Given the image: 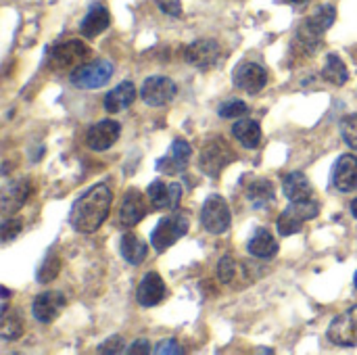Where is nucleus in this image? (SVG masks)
<instances>
[{
  "label": "nucleus",
  "mask_w": 357,
  "mask_h": 355,
  "mask_svg": "<svg viewBox=\"0 0 357 355\" xmlns=\"http://www.w3.org/2000/svg\"><path fill=\"white\" fill-rule=\"evenodd\" d=\"M146 216V203H144V197L132 188L126 192L123 201H121V207H119V216H117V224L121 228H134L136 224H140Z\"/></svg>",
  "instance_id": "2eb2a0df"
},
{
  "label": "nucleus",
  "mask_w": 357,
  "mask_h": 355,
  "mask_svg": "<svg viewBox=\"0 0 357 355\" xmlns=\"http://www.w3.org/2000/svg\"><path fill=\"white\" fill-rule=\"evenodd\" d=\"M274 197H276L274 195V184L270 180H266V178H255L247 186V199L257 209H264V207L272 205Z\"/></svg>",
  "instance_id": "b1692460"
},
{
  "label": "nucleus",
  "mask_w": 357,
  "mask_h": 355,
  "mask_svg": "<svg viewBox=\"0 0 357 355\" xmlns=\"http://www.w3.org/2000/svg\"><path fill=\"white\" fill-rule=\"evenodd\" d=\"M111 23V17H109V10L100 4H94L88 15L84 17L82 25H79V31L84 38H96L98 33H102Z\"/></svg>",
  "instance_id": "4be33fe9"
},
{
  "label": "nucleus",
  "mask_w": 357,
  "mask_h": 355,
  "mask_svg": "<svg viewBox=\"0 0 357 355\" xmlns=\"http://www.w3.org/2000/svg\"><path fill=\"white\" fill-rule=\"evenodd\" d=\"M2 314V322H0V337L4 341H17L23 335V318L19 316L17 310L8 312H0Z\"/></svg>",
  "instance_id": "bb28decb"
},
{
  "label": "nucleus",
  "mask_w": 357,
  "mask_h": 355,
  "mask_svg": "<svg viewBox=\"0 0 357 355\" xmlns=\"http://www.w3.org/2000/svg\"><path fill=\"white\" fill-rule=\"evenodd\" d=\"M65 303H67V299L63 293H56V291L40 293L31 303V314L40 324H50L61 316Z\"/></svg>",
  "instance_id": "9b49d317"
},
{
  "label": "nucleus",
  "mask_w": 357,
  "mask_h": 355,
  "mask_svg": "<svg viewBox=\"0 0 357 355\" xmlns=\"http://www.w3.org/2000/svg\"><path fill=\"white\" fill-rule=\"evenodd\" d=\"M59 272H61V259L52 253L38 268V282L40 285H48V282H52L59 276Z\"/></svg>",
  "instance_id": "c756f323"
},
{
  "label": "nucleus",
  "mask_w": 357,
  "mask_h": 355,
  "mask_svg": "<svg viewBox=\"0 0 357 355\" xmlns=\"http://www.w3.org/2000/svg\"><path fill=\"white\" fill-rule=\"evenodd\" d=\"M282 190L284 197L291 203H299V201H310L314 199V188L312 182L305 178V174L301 172H291L282 178Z\"/></svg>",
  "instance_id": "6ab92c4d"
},
{
  "label": "nucleus",
  "mask_w": 357,
  "mask_h": 355,
  "mask_svg": "<svg viewBox=\"0 0 357 355\" xmlns=\"http://www.w3.org/2000/svg\"><path fill=\"white\" fill-rule=\"evenodd\" d=\"M155 2L169 17H180L182 15V2L180 0H155Z\"/></svg>",
  "instance_id": "c9c22d12"
},
{
  "label": "nucleus",
  "mask_w": 357,
  "mask_h": 355,
  "mask_svg": "<svg viewBox=\"0 0 357 355\" xmlns=\"http://www.w3.org/2000/svg\"><path fill=\"white\" fill-rule=\"evenodd\" d=\"M119 253H121V257H123L128 264L140 266V264L146 259L149 247H146V243H144L140 236H136V234H132V232H126V234L121 236V241H119Z\"/></svg>",
  "instance_id": "5701e85b"
},
{
  "label": "nucleus",
  "mask_w": 357,
  "mask_h": 355,
  "mask_svg": "<svg viewBox=\"0 0 357 355\" xmlns=\"http://www.w3.org/2000/svg\"><path fill=\"white\" fill-rule=\"evenodd\" d=\"M218 276H220V280L226 282V285L234 280V276H236V262H234L230 255H226V257L220 262V266H218Z\"/></svg>",
  "instance_id": "72a5a7b5"
},
{
  "label": "nucleus",
  "mask_w": 357,
  "mask_h": 355,
  "mask_svg": "<svg viewBox=\"0 0 357 355\" xmlns=\"http://www.w3.org/2000/svg\"><path fill=\"white\" fill-rule=\"evenodd\" d=\"M29 192H31V184L27 178H19V180H13L10 184H6V188L2 190V213L10 216L17 209H21L23 203L27 201Z\"/></svg>",
  "instance_id": "a211bd4d"
},
{
  "label": "nucleus",
  "mask_w": 357,
  "mask_h": 355,
  "mask_svg": "<svg viewBox=\"0 0 357 355\" xmlns=\"http://www.w3.org/2000/svg\"><path fill=\"white\" fill-rule=\"evenodd\" d=\"M126 352L130 355H146L151 354V343H149L146 339H138V341H134Z\"/></svg>",
  "instance_id": "4c0bfd02"
},
{
  "label": "nucleus",
  "mask_w": 357,
  "mask_h": 355,
  "mask_svg": "<svg viewBox=\"0 0 357 355\" xmlns=\"http://www.w3.org/2000/svg\"><path fill=\"white\" fill-rule=\"evenodd\" d=\"M354 285H356V289H357V272H356V276H354Z\"/></svg>",
  "instance_id": "37998d69"
},
{
  "label": "nucleus",
  "mask_w": 357,
  "mask_h": 355,
  "mask_svg": "<svg viewBox=\"0 0 357 355\" xmlns=\"http://www.w3.org/2000/svg\"><path fill=\"white\" fill-rule=\"evenodd\" d=\"M167 295V287L163 282V278L157 274V272H149L142 282L138 285V291H136V299L142 308H155L159 305Z\"/></svg>",
  "instance_id": "dca6fc26"
},
{
  "label": "nucleus",
  "mask_w": 357,
  "mask_h": 355,
  "mask_svg": "<svg viewBox=\"0 0 357 355\" xmlns=\"http://www.w3.org/2000/svg\"><path fill=\"white\" fill-rule=\"evenodd\" d=\"M232 82L236 88H241L249 94H257L268 84V71H266V67H261L257 63H243L236 67Z\"/></svg>",
  "instance_id": "f8f14e48"
},
{
  "label": "nucleus",
  "mask_w": 357,
  "mask_h": 355,
  "mask_svg": "<svg viewBox=\"0 0 357 355\" xmlns=\"http://www.w3.org/2000/svg\"><path fill=\"white\" fill-rule=\"evenodd\" d=\"M0 293H2V301H8V297H10L8 289H6V287H2V289H0Z\"/></svg>",
  "instance_id": "ea45409f"
},
{
  "label": "nucleus",
  "mask_w": 357,
  "mask_h": 355,
  "mask_svg": "<svg viewBox=\"0 0 357 355\" xmlns=\"http://www.w3.org/2000/svg\"><path fill=\"white\" fill-rule=\"evenodd\" d=\"M190 155H192L190 144H188L186 140L178 138V140H174V144H172L169 153L157 161V169H159L161 174H167V176L182 174V172L188 167Z\"/></svg>",
  "instance_id": "4468645a"
},
{
  "label": "nucleus",
  "mask_w": 357,
  "mask_h": 355,
  "mask_svg": "<svg viewBox=\"0 0 357 355\" xmlns=\"http://www.w3.org/2000/svg\"><path fill=\"white\" fill-rule=\"evenodd\" d=\"M134 100H136V86H134V82H128V80H126V82L117 84V86L105 96V109H107L109 113H119V111L132 107Z\"/></svg>",
  "instance_id": "aec40b11"
},
{
  "label": "nucleus",
  "mask_w": 357,
  "mask_h": 355,
  "mask_svg": "<svg viewBox=\"0 0 357 355\" xmlns=\"http://www.w3.org/2000/svg\"><path fill=\"white\" fill-rule=\"evenodd\" d=\"M182 199V186L180 184H169V209H178Z\"/></svg>",
  "instance_id": "58836bf2"
},
{
  "label": "nucleus",
  "mask_w": 357,
  "mask_h": 355,
  "mask_svg": "<svg viewBox=\"0 0 357 355\" xmlns=\"http://www.w3.org/2000/svg\"><path fill=\"white\" fill-rule=\"evenodd\" d=\"M119 136H121V126L113 119H102L88 130L86 144H88V149L100 153V151L111 149L119 140Z\"/></svg>",
  "instance_id": "ddd939ff"
},
{
  "label": "nucleus",
  "mask_w": 357,
  "mask_h": 355,
  "mask_svg": "<svg viewBox=\"0 0 357 355\" xmlns=\"http://www.w3.org/2000/svg\"><path fill=\"white\" fill-rule=\"evenodd\" d=\"M333 186L341 192H351L357 188V157L341 155L333 167Z\"/></svg>",
  "instance_id": "f3484780"
},
{
  "label": "nucleus",
  "mask_w": 357,
  "mask_h": 355,
  "mask_svg": "<svg viewBox=\"0 0 357 355\" xmlns=\"http://www.w3.org/2000/svg\"><path fill=\"white\" fill-rule=\"evenodd\" d=\"M335 19H337L335 6H331V4L318 6V8L299 25V38H301V42H303V44H310L312 48L320 46V44H318L320 38H322L324 31L335 23Z\"/></svg>",
  "instance_id": "20e7f679"
},
{
  "label": "nucleus",
  "mask_w": 357,
  "mask_h": 355,
  "mask_svg": "<svg viewBox=\"0 0 357 355\" xmlns=\"http://www.w3.org/2000/svg\"><path fill=\"white\" fill-rule=\"evenodd\" d=\"M23 222L19 218H4L2 226H0V239L2 243H10L13 239H17V234L21 232Z\"/></svg>",
  "instance_id": "473e14b6"
},
{
  "label": "nucleus",
  "mask_w": 357,
  "mask_h": 355,
  "mask_svg": "<svg viewBox=\"0 0 357 355\" xmlns=\"http://www.w3.org/2000/svg\"><path fill=\"white\" fill-rule=\"evenodd\" d=\"M184 349L180 347V343L176 339H167V341H161L157 347H155V354H182Z\"/></svg>",
  "instance_id": "e433bc0d"
},
{
  "label": "nucleus",
  "mask_w": 357,
  "mask_h": 355,
  "mask_svg": "<svg viewBox=\"0 0 357 355\" xmlns=\"http://www.w3.org/2000/svg\"><path fill=\"white\" fill-rule=\"evenodd\" d=\"M111 203H113L111 188L107 184H94L71 205V211H69L71 228L84 234L96 232L105 224Z\"/></svg>",
  "instance_id": "f257e3e1"
},
{
  "label": "nucleus",
  "mask_w": 357,
  "mask_h": 355,
  "mask_svg": "<svg viewBox=\"0 0 357 355\" xmlns=\"http://www.w3.org/2000/svg\"><path fill=\"white\" fill-rule=\"evenodd\" d=\"M328 339L339 347L357 345V305L339 314L328 326Z\"/></svg>",
  "instance_id": "1a4fd4ad"
},
{
  "label": "nucleus",
  "mask_w": 357,
  "mask_h": 355,
  "mask_svg": "<svg viewBox=\"0 0 357 355\" xmlns=\"http://www.w3.org/2000/svg\"><path fill=\"white\" fill-rule=\"evenodd\" d=\"M349 209H351V216H354V218L357 220V199H354V201H351V207H349Z\"/></svg>",
  "instance_id": "a19ab883"
},
{
  "label": "nucleus",
  "mask_w": 357,
  "mask_h": 355,
  "mask_svg": "<svg viewBox=\"0 0 357 355\" xmlns=\"http://www.w3.org/2000/svg\"><path fill=\"white\" fill-rule=\"evenodd\" d=\"M146 197H149V201H151V205L155 209H169V186L163 184L161 180H155L149 186Z\"/></svg>",
  "instance_id": "c85d7f7f"
},
{
  "label": "nucleus",
  "mask_w": 357,
  "mask_h": 355,
  "mask_svg": "<svg viewBox=\"0 0 357 355\" xmlns=\"http://www.w3.org/2000/svg\"><path fill=\"white\" fill-rule=\"evenodd\" d=\"M276 226H278V232H280L282 236H293V234L301 232L303 220H301V218H299L291 207H287V209L278 216Z\"/></svg>",
  "instance_id": "cd10ccee"
},
{
  "label": "nucleus",
  "mask_w": 357,
  "mask_h": 355,
  "mask_svg": "<svg viewBox=\"0 0 357 355\" xmlns=\"http://www.w3.org/2000/svg\"><path fill=\"white\" fill-rule=\"evenodd\" d=\"M247 113V105L243 100H226L218 107V115L224 119H234V117H243Z\"/></svg>",
  "instance_id": "2f4dec72"
},
{
  "label": "nucleus",
  "mask_w": 357,
  "mask_h": 355,
  "mask_svg": "<svg viewBox=\"0 0 357 355\" xmlns=\"http://www.w3.org/2000/svg\"><path fill=\"white\" fill-rule=\"evenodd\" d=\"M249 253L253 257H259V259H270L278 253V243L276 239L272 236V232L268 228H257L253 232V236L249 239V245H247Z\"/></svg>",
  "instance_id": "412c9836"
},
{
  "label": "nucleus",
  "mask_w": 357,
  "mask_h": 355,
  "mask_svg": "<svg viewBox=\"0 0 357 355\" xmlns=\"http://www.w3.org/2000/svg\"><path fill=\"white\" fill-rule=\"evenodd\" d=\"M289 2H293V4H303V2H307V0H289Z\"/></svg>",
  "instance_id": "79ce46f5"
},
{
  "label": "nucleus",
  "mask_w": 357,
  "mask_h": 355,
  "mask_svg": "<svg viewBox=\"0 0 357 355\" xmlns=\"http://www.w3.org/2000/svg\"><path fill=\"white\" fill-rule=\"evenodd\" d=\"M232 134L247 149H257L259 142H261V128H259V123L255 119H241V121H236L234 128H232Z\"/></svg>",
  "instance_id": "393cba45"
},
{
  "label": "nucleus",
  "mask_w": 357,
  "mask_h": 355,
  "mask_svg": "<svg viewBox=\"0 0 357 355\" xmlns=\"http://www.w3.org/2000/svg\"><path fill=\"white\" fill-rule=\"evenodd\" d=\"M232 159H234V153L228 146V142L224 138H213V140H209L203 146L201 159H199V167H201L203 174L215 178Z\"/></svg>",
  "instance_id": "423d86ee"
},
{
  "label": "nucleus",
  "mask_w": 357,
  "mask_h": 355,
  "mask_svg": "<svg viewBox=\"0 0 357 355\" xmlns=\"http://www.w3.org/2000/svg\"><path fill=\"white\" fill-rule=\"evenodd\" d=\"M230 222H232V213L226 199L220 195H209L201 209L203 228L211 234H224L230 228Z\"/></svg>",
  "instance_id": "39448f33"
},
{
  "label": "nucleus",
  "mask_w": 357,
  "mask_h": 355,
  "mask_svg": "<svg viewBox=\"0 0 357 355\" xmlns=\"http://www.w3.org/2000/svg\"><path fill=\"white\" fill-rule=\"evenodd\" d=\"M126 343H123V339L121 337H109L105 343H100L98 345V354H105V355H115V354H121V352H126V347H123Z\"/></svg>",
  "instance_id": "f704fd0d"
},
{
  "label": "nucleus",
  "mask_w": 357,
  "mask_h": 355,
  "mask_svg": "<svg viewBox=\"0 0 357 355\" xmlns=\"http://www.w3.org/2000/svg\"><path fill=\"white\" fill-rule=\"evenodd\" d=\"M322 75L326 82H331L335 86H345L349 80V71H347L345 63L341 61V56H337V54H328L326 65L322 69Z\"/></svg>",
  "instance_id": "a878e982"
},
{
  "label": "nucleus",
  "mask_w": 357,
  "mask_h": 355,
  "mask_svg": "<svg viewBox=\"0 0 357 355\" xmlns=\"http://www.w3.org/2000/svg\"><path fill=\"white\" fill-rule=\"evenodd\" d=\"M186 232H188V218H184L182 213H172L157 224V228L151 234V245L157 253H163L169 247H174Z\"/></svg>",
  "instance_id": "7ed1b4c3"
},
{
  "label": "nucleus",
  "mask_w": 357,
  "mask_h": 355,
  "mask_svg": "<svg viewBox=\"0 0 357 355\" xmlns=\"http://www.w3.org/2000/svg\"><path fill=\"white\" fill-rule=\"evenodd\" d=\"M111 75H113V63L105 61V59H98V61H92V63L77 65L71 71L69 82L79 90H94V88L105 86L111 80Z\"/></svg>",
  "instance_id": "f03ea898"
},
{
  "label": "nucleus",
  "mask_w": 357,
  "mask_h": 355,
  "mask_svg": "<svg viewBox=\"0 0 357 355\" xmlns=\"http://www.w3.org/2000/svg\"><path fill=\"white\" fill-rule=\"evenodd\" d=\"M184 56L192 67H197L201 71H207V69H213L220 63L222 52H220V44L215 40H197V42L186 46Z\"/></svg>",
  "instance_id": "9d476101"
},
{
  "label": "nucleus",
  "mask_w": 357,
  "mask_h": 355,
  "mask_svg": "<svg viewBox=\"0 0 357 355\" xmlns=\"http://www.w3.org/2000/svg\"><path fill=\"white\" fill-rule=\"evenodd\" d=\"M176 94H178V86L174 84V80H169L165 75L146 77L140 88V96L149 107H163V105L172 103Z\"/></svg>",
  "instance_id": "6e6552de"
},
{
  "label": "nucleus",
  "mask_w": 357,
  "mask_h": 355,
  "mask_svg": "<svg viewBox=\"0 0 357 355\" xmlns=\"http://www.w3.org/2000/svg\"><path fill=\"white\" fill-rule=\"evenodd\" d=\"M90 54V48L79 42V40H69V42H59L48 48V63L52 69H67V67H77L84 63V59Z\"/></svg>",
  "instance_id": "0eeeda50"
},
{
  "label": "nucleus",
  "mask_w": 357,
  "mask_h": 355,
  "mask_svg": "<svg viewBox=\"0 0 357 355\" xmlns=\"http://www.w3.org/2000/svg\"><path fill=\"white\" fill-rule=\"evenodd\" d=\"M341 136H343L347 146H351L354 151H357V113L343 117V121H341Z\"/></svg>",
  "instance_id": "7c9ffc66"
}]
</instances>
